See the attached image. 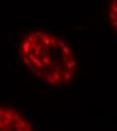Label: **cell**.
<instances>
[{
  "mask_svg": "<svg viewBox=\"0 0 117 131\" xmlns=\"http://www.w3.org/2000/svg\"><path fill=\"white\" fill-rule=\"evenodd\" d=\"M20 59L40 81L50 87H63L76 72L73 49L59 36L47 31L28 33L20 43Z\"/></svg>",
  "mask_w": 117,
  "mask_h": 131,
  "instance_id": "1",
  "label": "cell"
},
{
  "mask_svg": "<svg viewBox=\"0 0 117 131\" xmlns=\"http://www.w3.org/2000/svg\"><path fill=\"white\" fill-rule=\"evenodd\" d=\"M33 124L18 111L0 106V131H31Z\"/></svg>",
  "mask_w": 117,
  "mask_h": 131,
  "instance_id": "2",
  "label": "cell"
},
{
  "mask_svg": "<svg viewBox=\"0 0 117 131\" xmlns=\"http://www.w3.org/2000/svg\"><path fill=\"white\" fill-rule=\"evenodd\" d=\"M108 20L111 27L117 33V0H111L108 8Z\"/></svg>",
  "mask_w": 117,
  "mask_h": 131,
  "instance_id": "3",
  "label": "cell"
}]
</instances>
